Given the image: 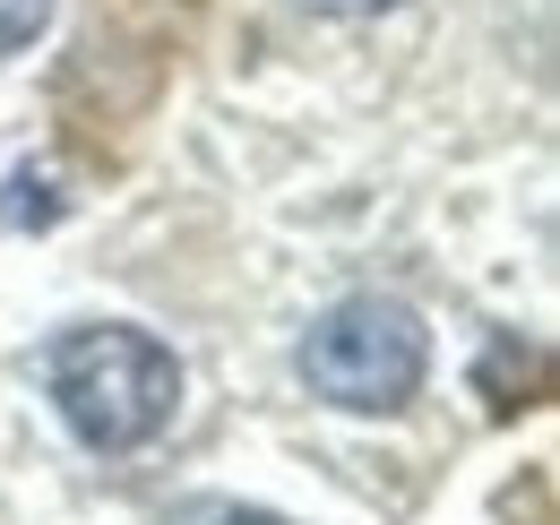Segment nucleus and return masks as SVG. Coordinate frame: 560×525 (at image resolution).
Instances as JSON below:
<instances>
[{"instance_id": "obj_1", "label": "nucleus", "mask_w": 560, "mask_h": 525, "mask_svg": "<svg viewBox=\"0 0 560 525\" xmlns=\"http://www.w3.org/2000/svg\"><path fill=\"white\" fill-rule=\"evenodd\" d=\"M52 380V405L86 448H139L173 422V396H182V371L173 353L139 328H78L52 345L44 362Z\"/></svg>"}, {"instance_id": "obj_2", "label": "nucleus", "mask_w": 560, "mask_h": 525, "mask_svg": "<svg viewBox=\"0 0 560 525\" xmlns=\"http://www.w3.org/2000/svg\"><path fill=\"white\" fill-rule=\"evenodd\" d=\"M422 362H431V336L406 302H337L319 328L302 336V380L346 405V413H397L406 396L422 388Z\"/></svg>"}, {"instance_id": "obj_3", "label": "nucleus", "mask_w": 560, "mask_h": 525, "mask_svg": "<svg viewBox=\"0 0 560 525\" xmlns=\"http://www.w3.org/2000/svg\"><path fill=\"white\" fill-rule=\"evenodd\" d=\"M9 190H18L9 207H0L9 224H52V215H61V198H52V173H18Z\"/></svg>"}, {"instance_id": "obj_4", "label": "nucleus", "mask_w": 560, "mask_h": 525, "mask_svg": "<svg viewBox=\"0 0 560 525\" xmlns=\"http://www.w3.org/2000/svg\"><path fill=\"white\" fill-rule=\"evenodd\" d=\"M44 18H52V0H0V61L26 52V44L44 35Z\"/></svg>"}, {"instance_id": "obj_5", "label": "nucleus", "mask_w": 560, "mask_h": 525, "mask_svg": "<svg viewBox=\"0 0 560 525\" xmlns=\"http://www.w3.org/2000/svg\"><path fill=\"white\" fill-rule=\"evenodd\" d=\"M311 9H328V18H362V9H388V0H311Z\"/></svg>"}, {"instance_id": "obj_6", "label": "nucleus", "mask_w": 560, "mask_h": 525, "mask_svg": "<svg viewBox=\"0 0 560 525\" xmlns=\"http://www.w3.org/2000/svg\"><path fill=\"white\" fill-rule=\"evenodd\" d=\"M215 525H284V517H268V509H233V517H215Z\"/></svg>"}]
</instances>
